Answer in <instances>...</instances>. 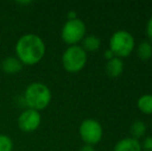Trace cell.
<instances>
[{"mask_svg": "<svg viewBox=\"0 0 152 151\" xmlns=\"http://www.w3.org/2000/svg\"><path fill=\"white\" fill-rule=\"evenodd\" d=\"M52 92L47 85L40 82H34L28 85L24 93V101L28 109L42 111L51 103Z\"/></svg>", "mask_w": 152, "mask_h": 151, "instance_id": "cell-2", "label": "cell"}, {"mask_svg": "<svg viewBox=\"0 0 152 151\" xmlns=\"http://www.w3.org/2000/svg\"><path fill=\"white\" fill-rule=\"evenodd\" d=\"M12 140L6 135H0V151H12Z\"/></svg>", "mask_w": 152, "mask_h": 151, "instance_id": "cell-15", "label": "cell"}, {"mask_svg": "<svg viewBox=\"0 0 152 151\" xmlns=\"http://www.w3.org/2000/svg\"><path fill=\"white\" fill-rule=\"evenodd\" d=\"M0 71H1V64H0Z\"/></svg>", "mask_w": 152, "mask_h": 151, "instance_id": "cell-22", "label": "cell"}, {"mask_svg": "<svg viewBox=\"0 0 152 151\" xmlns=\"http://www.w3.org/2000/svg\"><path fill=\"white\" fill-rule=\"evenodd\" d=\"M80 151H95L94 150V147L93 146H91V145H86L85 144L84 146H83L82 148H81V150Z\"/></svg>", "mask_w": 152, "mask_h": 151, "instance_id": "cell-20", "label": "cell"}, {"mask_svg": "<svg viewBox=\"0 0 152 151\" xmlns=\"http://www.w3.org/2000/svg\"><path fill=\"white\" fill-rule=\"evenodd\" d=\"M62 65L68 73H79L84 69L87 62V53L82 47L70 46L64 51L62 55Z\"/></svg>", "mask_w": 152, "mask_h": 151, "instance_id": "cell-3", "label": "cell"}, {"mask_svg": "<svg viewBox=\"0 0 152 151\" xmlns=\"http://www.w3.org/2000/svg\"><path fill=\"white\" fill-rule=\"evenodd\" d=\"M145 131H146V125L141 120L134 121L130 126V133H132V138L136 140L143 137L145 135Z\"/></svg>", "mask_w": 152, "mask_h": 151, "instance_id": "cell-14", "label": "cell"}, {"mask_svg": "<svg viewBox=\"0 0 152 151\" xmlns=\"http://www.w3.org/2000/svg\"><path fill=\"white\" fill-rule=\"evenodd\" d=\"M114 151H142L141 144L134 138H124L117 142Z\"/></svg>", "mask_w": 152, "mask_h": 151, "instance_id": "cell-9", "label": "cell"}, {"mask_svg": "<svg viewBox=\"0 0 152 151\" xmlns=\"http://www.w3.org/2000/svg\"><path fill=\"white\" fill-rule=\"evenodd\" d=\"M100 39L95 35H88L82 40V48L85 52H95L100 48Z\"/></svg>", "mask_w": 152, "mask_h": 151, "instance_id": "cell-11", "label": "cell"}, {"mask_svg": "<svg viewBox=\"0 0 152 151\" xmlns=\"http://www.w3.org/2000/svg\"><path fill=\"white\" fill-rule=\"evenodd\" d=\"M146 33H147V36H148V38L152 42V17H151L150 19H149L148 23H147Z\"/></svg>", "mask_w": 152, "mask_h": 151, "instance_id": "cell-17", "label": "cell"}, {"mask_svg": "<svg viewBox=\"0 0 152 151\" xmlns=\"http://www.w3.org/2000/svg\"><path fill=\"white\" fill-rule=\"evenodd\" d=\"M104 58H106L107 59V60H111V59H112V58H114V54H113V53H112V51H111L110 50V49H108V50H106V51H104Z\"/></svg>", "mask_w": 152, "mask_h": 151, "instance_id": "cell-18", "label": "cell"}, {"mask_svg": "<svg viewBox=\"0 0 152 151\" xmlns=\"http://www.w3.org/2000/svg\"><path fill=\"white\" fill-rule=\"evenodd\" d=\"M138 108L142 113L152 114V94H144L138 99Z\"/></svg>", "mask_w": 152, "mask_h": 151, "instance_id": "cell-12", "label": "cell"}, {"mask_svg": "<svg viewBox=\"0 0 152 151\" xmlns=\"http://www.w3.org/2000/svg\"><path fill=\"white\" fill-rule=\"evenodd\" d=\"M86 34V25L80 19L67 20L61 30V38L65 44L76 46L82 42Z\"/></svg>", "mask_w": 152, "mask_h": 151, "instance_id": "cell-5", "label": "cell"}, {"mask_svg": "<svg viewBox=\"0 0 152 151\" xmlns=\"http://www.w3.org/2000/svg\"><path fill=\"white\" fill-rule=\"evenodd\" d=\"M23 66H24V64L16 56L6 57L2 61L1 64L2 71L5 74H7V75H16V74L20 73L22 71Z\"/></svg>", "mask_w": 152, "mask_h": 151, "instance_id": "cell-8", "label": "cell"}, {"mask_svg": "<svg viewBox=\"0 0 152 151\" xmlns=\"http://www.w3.org/2000/svg\"><path fill=\"white\" fill-rule=\"evenodd\" d=\"M46 54V44L40 36L28 33L18 39L16 44L17 58L24 65H34L42 60Z\"/></svg>", "mask_w": 152, "mask_h": 151, "instance_id": "cell-1", "label": "cell"}, {"mask_svg": "<svg viewBox=\"0 0 152 151\" xmlns=\"http://www.w3.org/2000/svg\"><path fill=\"white\" fill-rule=\"evenodd\" d=\"M67 18L68 20H75V19H78V14L75 10H69L67 12Z\"/></svg>", "mask_w": 152, "mask_h": 151, "instance_id": "cell-19", "label": "cell"}, {"mask_svg": "<svg viewBox=\"0 0 152 151\" xmlns=\"http://www.w3.org/2000/svg\"><path fill=\"white\" fill-rule=\"evenodd\" d=\"M42 123V116L38 111L26 109L18 117V126L24 133H32L39 127Z\"/></svg>", "mask_w": 152, "mask_h": 151, "instance_id": "cell-7", "label": "cell"}, {"mask_svg": "<svg viewBox=\"0 0 152 151\" xmlns=\"http://www.w3.org/2000/svg\"><path fill=\"white\" fill-rule=\"evenodd\" d=\"M79 133L81 139L86 145H95L102 139V127L95 119H85L79 127Z\"/></svg>", "mask_w": 152, "mask_h": 151, "instance_id": "cell-6", "label": "cell"}, {"mask_svg": "<svg viewBox=\"0 0 152 151\" xmlns=\"http://www.w3.org/2000/svg\"><path fill=\"white\" fill-rule=\"evenodd\" d=\"M18 4H23V5H27V4H30L31 1H18Z\"/></svg>", "mask_w": 152, "mask_h": 151, "instance_id": "cell-21", "label": "cell"}, {"mask_svg": "<svg viewBox=\"0 0 152 151\" xmlns=\"http://www.w3.org/2000/svg\"><path fill=\"white\" fill-rule=\"evenodd\" d=\"M123 61L120 58L114 57L111 60H109L106 64V71L109 77L111 78H118L123 73Z\"/></svg>", "mask_w": 152, "mask_h": 151, "instance_id": "cell-10", "label": "cell"}, {"mask_svg": "<svg viewBox=\"0 0 152 151\" xmlns=\"http://www.w3.org/2000/svg\"><path fill=\"white\" fill-rule=\"evenodd\" d=\"M141 147L143 151H152V137H147Z\"/></svg>", "mask_w": 152, "mask_h": 151, "instance_id": "cell-16", "label": "cell"}, {"mask_svg": "<svg viewBox=\"0 0 152 151\" xmlns=\"http://www.w3.org/2000/svg\"><path fill=\"white\" fill-rule=\"evenodd\" d=\"M134 49V36L128 31L118 30L110 38V50L117 58L127 57Z\"/></svg>", "mask_w": 152, "mask_h": 151, "instance_id": "cell-4", "label": "cell"}, {"mask_svg": "<svg viewBox=\"0 0 152 151\" xmlns=\"http://www.w3.org/2000/svg\"><path fill=\"white\" fill-rule=\"evenodd\" d=\"M137 55L141 60H149L152 57V44L149 42H146V40L142 42L138 47Z\"/></svg>", "mask_w": 152, "mask_h": 151, "instance_id": "cell-13", "label": "cell"}]
</instances>
